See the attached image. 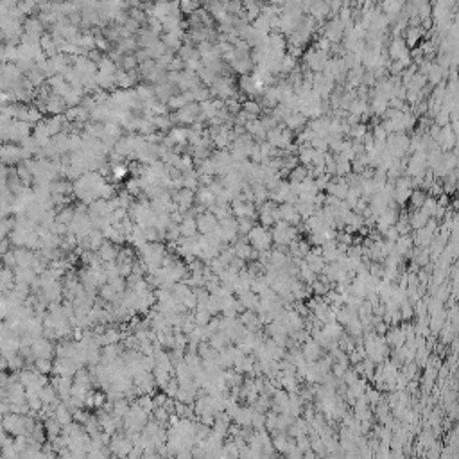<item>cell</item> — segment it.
Here are the masks:
<instances>
[{
  "label": "cell",
  "instance_id": "obj_1",
  "mask_svg": "<svg viewBox=\"0 0 459 459\" xmlns=\"http://www.w3.org/2000/svg\"><path fill=\"white\" fill-rule=\"evenodd\" d=\"M246 240L251 244V248L259 249V251H267L273 248V237L269 228L262 226V224H255L246 235Z\"/></svg>",
  "mask_w": 459,
  "mask_h": 459
},
{
  "label": "cell",
  "instance_id": "obj_2",
  "mask_svg": "<svg viewBox=\"0 0 459 459\" xmlns=\"http://www.w3.org/2000/svg\"><path fill=\"white\" fill-rule=\"evenodd\" d=\"M413 192V183L409 176H402L395 180V190H393V201L399 206H404L409 201V196Z\"/></svg>",
  "mask_w": 459,
  "mask_h": 459
},
{
  "label": "cell",
  "instance_id": "obj_3",
  "mask_svg": "<svg viewBox=\"0 0 459 459\" xmlns=\"http://www.w3.org/2000/svg\"><path fill=\"white\" fill-rule=\"evenodd\" d=\"M305 67L312 70V72H323L326 61H328V54L326 52H321L318 49H310L309 52H305Z\"/></svg>",
  "mask_w": 459,
  "mask_h": 459
},
{
  "label": "cell",
  "instance_id": "obj_4",
  "mask_svg": "<svg viewBox=\"0 0 459 459\" xmlns=\"http://www.w3.org/2000/svg\"><path fill=\"white\" fill-rule=\"evenodd\" d=\"M196 224H198V232L201 235H208V233H214L219 228V221L216 219V216L212 212H201L200 216L196 217Z\"/></svg>",
  "mask_w": 459,
  "mask_h": 459
},
{
  "label": "cell",
  "instance_id": "obj_5",
  "mask_svg": "<svg viewBox=\"0 0 459 459\" xmlns=\"http://www.w3.org/2000/svg\"><path fill=\"white\" fill-rule=\"evenodd\" d=\"M278 217L282 221L293 224V226L301 224V217H299L298 210H296V206L293 203H280V206H278Z\"/></svg>",
  "mask_w": 459,
  "mask_h": 459
},
{
  "label": "cell",
  "instance_id": "obj_6",
  "mask_svg": "<svg viewBox=\"0 0 459 459\" xmlns=\"http://www.w3.org/2000/svg\"><path fill=\"white\" fill-rule=\"evenodd\" d=\"M108 447H110L111 452L117 454V456H127L129 450L133 448V441H131L127 436L113 434V439H111V443L108 445Z\"/></svg>",
  "mask_w": 459,
  "mask_h": 459
},
{
  "label": "cell",
  "instance_id": "obj_7",
  "mask_svg": "<svg viewBox=\"0 0 459 459\" xmlns=\"http://www.w3.org/2000/svg\"><path fill=\"white\" fill-rule=\"evenodd\" d=\"M194 196H196V194H194V190L183 187V188H180V190H178L174 196H172V200H174V205H176L180 210L187 212L188 208L192 206L194 201H196V200H194Z\"/></svg>",
  "mask_w": 459,
  "mask_h": 459
},
{
  "label": "cell",
  "instance_id": "obj_8",
  "mask_svg": "<svg viewBox=\"0 0 459 459\" xmlns=\"http://www.w3.org/2000/svg\"><path fill=\"white\" fill-rule=\"evenodd\" d=\"M239 319H240V323L248 328L249 332H257L259 328H262V321H260L259 312H257V310L244 309L242 312L239 314Z\"/></svg>",
  "mask_w": 459,
  "mask_h": 459
},
{
  "label": "cell",
  "instance_id": "obj_9",
  "mask_svg": "<svg viewBox=\"0 0 459 459\" xmlns=\"http://www.w3.org/2000/svg\"><path fill=\"white\" fill-rule=\"evenodd\" d=\"M384 341L386 344H391L393 348H400L405 343V330L399 325H393V328H387V332L384 334Z\"/></svg>",
  "mask_w": 459,
  "mask_h": 459
},
{
  "label": "cell",
  "instance_id": "obj_10",
  "mask_svg": "<svg viewBox=\"0 0 459 459\" xmlns=\"http://www.w3.org/2000/svg\"><path fill=\"white\" fill-rule=\"evenodd\" d=\"M301 354H303L305 360H307V362H310V360H318V359H319L321 355H323V348H321L319 343H318L316 339L309 338L303 344H301Z\"/></svg>",
  "mask_w": 459,
  "mask_h": 459
},
{
  "label": "cell",
  "instance_id": "obj_11",
  "mask_svg": "<svg viewBox=\"0 0 459 459\" xmlns=\"http://www.w3.org/2000/svg\"><path fill=\"white\" fill-rule=\"evenodd\" d=\"M246 133L251 137V139L255 140V142H262V140H266V127L262 126V122H260V119H253V120H248L246 122Z\"/></svg>",
  "mask_w": 459,
  "mask_h": 459
},
{
  "label": "cell",
  "instance_id": "obj_12",
  "mask_svg": "<svg viewBox=\"0 0 459 459\" xmlns=\"http://www.w3.org/2000/svg\"><path fill=\"white\" fill-rule=\"evenodd\" d=\"M423 36H425V31L421 29V25H407L404 34V41L411 49V47H416V45L420 43Z\"/></svg>",
  "mask_w": 459,
  "mask_h": 459
},
{
  "label": "cell",
  "instance_id": "obj_13",
  "mask_svg": "<svg viewBox=\"0 0 459 459\" xmlns=\"http://www.w3.org/2000/svg\"><path fill=\"white\" fill-rule=\"evenodd\" d=\"M119 255V248L111 240H102L99 248H97V257H99L102 262H113Z\"/></svg>",
  "mask_w": 459,
  "mask_h": 459
},
{
  "label": "cell",
  "instance_id": "obj_14",
  "mask_svg": "<svg viewBox=\"0 0 459 459\" xmlns=\"http://www.w3.org/2000/svg\"><path fill=\"white\" fill-rule=\"evenodd\" d=\"M307 122H309V119L301 113V111H293L291 115L283 120V124H285V127L287 129H291V131H299V129H303L305 126H307Z\"/></svg>",
  "mask_w": 459,
  "mask_h": 459
},
{
  "label": "cell",
  "instance_id": "obj_15",
  "mask_svg": "<svg viewBox=\"0 0 459 459\" xmlns=\"http://www.w3.org/2000/svg\"><path fill=\"white\" fill-rule=\"evenodd\" d=\"M237 299H239V301H240V303L244 305V309H249V310H259V307H260L259 294H257V293H253L251 289H249V291H246V293L237 294Z\"/></svg>",
  "mask_w": 459,
  "mask_h": 459
},
{
  "label": "cell",
  "instance_id": "obj_16",
  "mask_svg": "<svg viewBox=\"0 0 459 459\" xmlns=\"http://www.w3.org/2000/svg\"><path fill=\"white\" fill-rule=\"evenodd\" d=\"M413 237L409 235H400L397 240H395V251L402 257H411V249H413Z\"/></svg>",
  "mask_w": 459,
  "mask_h": 459
},
{
  "label": "cell",
  "instance_id": "obj_17",
  "mask_svg": "<svg viewBox=\"0 0 459 459\" xmlns=\"http://www.w3.org/2000/svg\"><path fill=\"white\" fill-rule=\"evenodd\" d=\"M180 233L181 237H194L198 235V224H196V217L185 216L180 222Z\"/></svg>",
  "mask_w": 459,
  "mask_h": 459
},
{
  "label": "cell",
  "instance_id": "obj_18",
  "mask_svg": "<svg viewBox=\"0 0 459 459\" xmlns=\"http://www.w3.org/2000/svg\"><path fill=\"white\" fill-rule=\"evenodd\" d=\"M305 264L312 269V271L316 273V275H319L321 271H323V267H325V260H323V257H321L319 253H314V251H309V255H305Z\"/></svg>",
  "mask_w": 459,
  "mask_h": 459
},
{
  "label": "cell",
  "instance_id": "obj_19",
  "mask_svg": "<svg viewBox=\"0 0 459 459\" xmlns=\"http://www.w3.org/2000/svg\"><path fill=\"white\" fill-rule=\"evenodd\" d=\"M233 251H235V257L248 262V260L251 259L253 248H251V244H249L246 239H239V240H235V244H233Z\"/></svg>",
  "mask_w": 459,
  "mask_h": 459
},
{
  "label": "cell",
  "instance_id": "obj_20",
  "mask_svg": "<svg viewBox=\"0 0 459 459\" xmlns=\"http://www.w3.org/2000/svg\"><path fill=\"white\" fill-rule=\"evenodd\" d=\"M407 219H409V224L413 230H420V228L425 226V222L429 221V217H427L420 208H413V212L407 216Z\"/></svg>",
  "mask_w": 459,
  "mask_h": 459
},
{
  "label": "cell",
  "instance_id": "obj_21",
  "mask_svg": "<svg viewBox=\"0 0 459 459\" xmlns=\"http://www.w3.org/2000/svg\"><path fill=\"white\" fill-rule=\"evenodd\" d=\"M343 328H344V326L339 325L338 321H332V323H323V326H321L323 334H325V336H328L330 339H339V338H341V336L344 334Z\"/></svg>",
  "mask_w": 459,
  "mask_h": 459
},
{
  "label": "cell",
  "instance_id": "obj_22",
  "mask_svg": "<svg viewBox=\"0 0 459 459\" xmlns=\"http://www.w3.org/2000/svg\"><path fill=\"white\" fill-rule=\"evenodd\" d=\"M387 97L384 95H373L371 97V104H370V111L371 115H382L384 111L387 110Z\"/></svg>",
  "mask_w": 459,
  "mask_h": 459
},
{
  "label": "cell",
  "instance_id": "obj_23",
  "mask_svg": "<svg viewBox=\"0 0 459 459\" xmlns=\"http://www.w3.org/2000/svg\"><path fill=\"white\" fill-rule=\"evenodd\" d=\"M194 200H198V203H200L205 210L206 208H210L212 205H216V196H214V194H212L206 187L201 188L200 192H198V196H194Z\"/></svg>",
  "mask_w": 459,
  "mask_h": 459
},
{
  "label": "cell",
  "instance_id": "obj_24",
  "mask_svg": "<svg viewBox=\"0 0 459 459\" xmlns=\"http://www.w3.org/2000/svg\"><path fill=\"white\" fill-rule=\"evenodd\" d=\"M251 415H253V407H240L237 411L235 418H233V421L239 427H251Z\"/></svg>",
  "mask_w": 459,
  "mask_h": 459
},
{
  "label": "cell",
  "instance_id": "obj_25",
  "mask_svg": "<svg viewBox=\"0 0 459 459\" xmlns=\"http://www.w3.org/2000/svg\"><path fill=\"white\" fill-rule=\"evenodd\" d=\"M344 328H346V334L352 336L354 339L362 338V332H364V326H362V323H360V319L357 318V316H354V318L344 325Z\"/></svg>",
  "mask_w": 459,
  "mask_h": 459
},
{
  "label": "cell",
  "instance_id": "obj_26",
  "mask_svg": "<svg viewBox=\"0 0 459 459\" xmlns=\"http://www.w3.org/2000/svg\"><path fill=\"white\" fill-rule=\"evenodd\" d=\"M298 278L303 283H309V285H310V283H312L316 278H318V275H316V273L312 271V269H310L307 264H305V260H301V262H299V266H298Z\"/></svg>",
  "mask_w": 459,
  "mask_h": 459
},
{
  "label": "cell",
  "instance_id": "obj_27",
  "mask_svg": "<svg viewBox=\"0 0 459 459\" xmlns=\"http://www.w3.org/2000/svg\"><path fill=\"white\" fill-rule=\"evenodd\" d=\"M309 176V169L305 165H301V163H298V165L294 167V169H291L289 171V181L291 183H299V181H303L305 178Z\"/></svg>",
  "mask_w": 459,
  "mask_h": 459
},
{
  "label": "cell",
  "instance_id": "obj_28",
  "mask_svg": "<svg viewBox=\"0 0 459 459\" xmlns=\"http://www.w3.org/2000/svg\"><path fill=\"white\" fill-rule=\"evenodd\" d=\"M251 407H253L255 411L266 413V411L271 409V397H267V395H264V393H260L259 397H257V400L251 404Z\"/></svg>",
  "mask_w": 459,
  "mask_h": 459
},
{
  "label": "cell",
  "instance_id": "obj_29",
  "mask_svg": "<svg viewBox=\"0 0 459 459\" xmlns=\"http://www.w3.org/2000/svg\"><path fill=\"white\" fill-rule=\"evenodd\" d=\"M334 156H336V176H346L348 172H352V161L341 158L339 155Z\"/></svg>",
  "mask_w": 459,
  "mask_h": 459
},
{
  "label": "cell",
  "instance_id": "obj_30",
  "mask_svg": "<svg viewBox=\"0 0 459 459\" xmlns=\"http://www.w3.org/2000/svg\"><path fill=\"white\" fill-rule=\"evenodd\" d=\"M298 67V63H296V58H293L291 54H283L282 56V61H280V74H283V76H287L289 72H293L294 68Z\"/></svg>",
  "mask_w": 459,
  "mask_h": 459
},
{
  "label": "cell",
  "instance_id": "obj_31",
  "mask_svg": "<svg viewBox=\"0 0 459 459\" xmlns=\"http://www.w3.org/2000/svg\"><path fill=\"white\" fill-rule=\"evenodd\" d=\"M262 104H260L259 100L257 99H246V100H242V111H246V113H251V115H255V117H259L260 113H262Z\"/></svg>",
  "mask_w": 459,
  "mask_h": 459
},
{
  "label": "cell",
  "instance_id": "obj_32",
  "mask_svg": "<svg viewBox=\"0 0 459 459\" xmlns=\"http://www.w3.org/2000/svg\"><path fill=\"white\" fill-rule=\"evenodd\" d=\"M425 84H427V78H425V76H421V74L416 72L409 83L405 84V88H407V92H420V90L423 88Z\"/></svg>",
  "mask_w": 459,
  "mask_h": 459
},
{
  "label": "cell",
  "instance_id": "obj_33",
  "mask_svg": "<svg viewBox=\"0 0 459 459\" xmlns=\"http://www.w3.org/2000/svg\"><path fill=\"white\" fill-rule=\"evenodd\" d=\"M310 287H312V293H314L316 296H325V294L332 289V285H330V282H325V280H321V278H316L314 282L310 283Z\"/></svg>",
  "mask_w": 459,
  "mask_h": 459
},
{
  "label": "cell",
  "instance_id": "obj_34",
  "mask_svg": "<svg viewBox=\"0 0 459 459\" xmlns=\"http://www.w3.org/2000/svg\"><path fill=\"white\" fill-rule=\"evenodd\" d=\"M34 366H36V371H40V373H50V371L54 370V362H52V359H45V357H36L34 359Z\"/></svg>",
  "mask_w": 459,
  "mask_h": 459
},
{
  "label": "cell",
  "instance_id": "obj_35",
  "mask_svg": "<svg viewBox=\"0 0 459 459\" xmlns=\"http://www.w3.org/2000/svg\"><path fill=\"white\" fill-rule=\"evenodd\" d=\"M237 219V232L239 235H248V232L251 230V228L255 226V221L253 219H249V217H235Z\"/></svg>",
  "mask_w": 459,
  "mask_h": 459
},
{
  "label": "cell",
  "instance_id": "obj_36",
  "mask_svg": "<svg viewBox=\"0 0 459 459\" xmlns=\"http://www.w3.org/2000/svg\"><path fill=\"white\" fill-rule=\"evenodd\" d=\"M399 310L400 316H402V321H413V318H415V305L411 303L409 299H405L404 303H400Z\"/></svg>",
  "mask_w": 459,
  "mask_h": 459
},
{
  "label": "cell",
  "instance_id": "obj_37",
  "mask_svg": "<svg viewBox=\"0 0 459 459\" xmlns=\"http://www.w3.org/2000/svg\"><path fill=\"white\" fill-rule=\"evenodd\" d=\"M436 208H438V201H436V198H432V196H427L425 201H423V203H421V206H420V210L423 212L427 217L434 216Z\"/></svg>",
  "mask_w": 459,
  "mask_h": 459
},
{
  "label": "cell",
  "instance_id": "obj_38",
  "mask_svg": "<svg viewBox=\"0 0 459 459\" xmlns=\"http://www.w3.org/2000/svg\"><path fill=\"white\" fill-rule=\"evenodd\" d=\"M368 131V127H366L364 122H357V124H354V126H350V131H348V137L352 140H359L364 137V133Z\"/></svg>",
  "mask_w": 459,
  "mask_h": 459
},
{
  "label": "cell",
  "instance_id": "obj_39",
  "mask_svg": "<svg viewBox=\"0 0 459 459\" xmlns=\"http://www.w3.org/2000/svg\"><path fill=\"white\" fill-rule=\"evenodd\" d=\"M251 429H255V431L266 429V413H260V411L253 409V415H251Z\"/></svg>",
  "mask_w": 459,
  "mask_h": 459
},
{
  "label": "cell",
  "instance_id": "obj_40",
  "mask_svg": "<svg viewBox=\"0 0 459 459\" xmlns=\"http://www.w3.org/2000/svg\"><path fill=\"white\" fill-rule=\"evenodd\" d=\"M192 92V97L196 102H203V100H208L212 97L210 94V88H206V86H201V84H198L194 90H190Z\"/></svg>",
  "mask_w": 459,
  "mask_h": 459
},
{
  "label": "cell",
  "instance_id": "obj_41",
  "mask_svg": "<svg viewBox=\"0 0 459 459\" xmlns=\"http://www.w3.org/2000/svg\"><path fill=\"white\" fill-rule=\"evenodd\" d=\"M425 198H427L425 190H421V188H416V190H413V192H411V196H409L411 206H413V208H420L421 203L425 201Z\"/></svg>",
  "mask_w": 459,
  "mask_h": 459
},
{
  "label": "cell",
  "instance_id": "obj_42",
  "mask_svg": "<svg viewBox=\"0 0 459 459\" xmlns=\"http://www.w3.org/2000/svg\"><path fill=\"white\" fill-rule=\"evenodd\" d=\"M169 139H171L172 144H187V129L174 127L171 131V135H169Z\"/></svg>",
  "mask_w": 459,
  "mask_h": 459
},
{
  "label": "cell",
  "instance_id": "obj_43",
  "mask_svg": "<svg viewBox=\"0 0 459 459\" xmlns=\"http://www.w3.org/2000/svg\"><path fill=\"white\" fill-rule=\"evenodd\" d=\"M364 399H366V402H368V405L375 407V405L379 404V400L382 399V395H380V391H379V389L366 387V389H364Z\"/></svg>",
  "mask_w": 459,
  "mask_h": 459
},
{
  "label": "cell",
  "instance_id": "obj_44",
  "mask_svg": "<svg viewBox=\"0 0 459 459\" xmlns=\"http://www.w3.org/2000/svg\"><path fill=\"white\" fill-rule=\"evenodd\" d=\"M434 124L439 127L443 126H448L450 124V117H448V110H445V108H441V110L438 111L436 115H434Z\"/></svg>",
  "mask_w": 459,
  "mask_h": 459
},
{
  "label": "cell",
  "instance_id": "obj_45",
  "mask_svg": "<svg viewBox=\"0 0 459 459\" xmlns=\"http://www.w3.org/2000/svg\"><path fill=\"white\" fill-rule=\"evenodd\" d=\"M180 6H181V11L190 15V13H194L200 7V2L198 0H180Z\"/></svg>",
  "mask_w": 459,
  "mask_h": 459
},
{
  "label": "cell",
  "instance_id": "obj_46",
  "mask_svg": "<svg viewBox=\"0 0 459 459\" xmlns=\"http://www.w3.org/2000/svg\"><path fill=\"white\" fill-rule=\"evenodd\" d=\"M260 122H262V126L266 127V131H269V129H273V127H277L280 122L275 119V117L271 115V113H266V115H262V119H260Z\"/></svg>",
  "mask_w": 459,
  "mask_h": 459
},
{
  "label": "cell",
  "instance_id": "obj_47",
  "mask_svg": "<svg viewBox=\"0 0 459 459\" xmlns=\"http://www.w3.org/2000/svg\"><path fill=\"white\" fill-rule=\"evenodd\" d=\"M127 172H129V169H127L126 165L117 163V165H113V180H115V181H119V180H122V178H126Z\"/></svg>",
  "mask_w": 459,
  "mask_h": 459
},
{
  "label": "cell",
  "instance_id": "obj_48",
  "mask_svg": "<svg viewBox=\"0 0 459 459\" xmlns=\"http://www.w3.org/2000/svg\"><path fill=\"white\" fill-rule=\"evenodd\" d=\"M137 63H139V61H137V58H135V56L127 54V56H124V58H122V67L126 68V70H133V68L137 67Z\"/></svg>",
  "mask_w": 459,
  "mask_h": 459
},
{
  "label": "cell",
  "instance_id": "obj_49",
  "mask_svg": "<svg viewBox=\"0 0 459 459\" xmlns=\"http://www.w3.org/2000/svg\"><path fill=\"white\" fill-rule=\"evenodd\" d=\"M183 68H185V61H183L181 58H174V60L169 63V70H171V72H181Z\"/></svg>",
  "mask_w": 459,
  "mask_h": 459
},
{
  "label": "cell",
  "instance_id": "obj_50",
  "mask_svg": "<svg viewBox=\"0 0 459 459\" xmlns=\"http://www.w3.org/2000/svg\"><path fill=\"white\" fill-rule=\"evenodd\" d=\"M371 135H373V140H386L387 139V133H386V129L382 127V124H377V126L373 127Z\"/></svg>",
  "mask_w": 459,
  "mask_h": 459
}]
</instances>
